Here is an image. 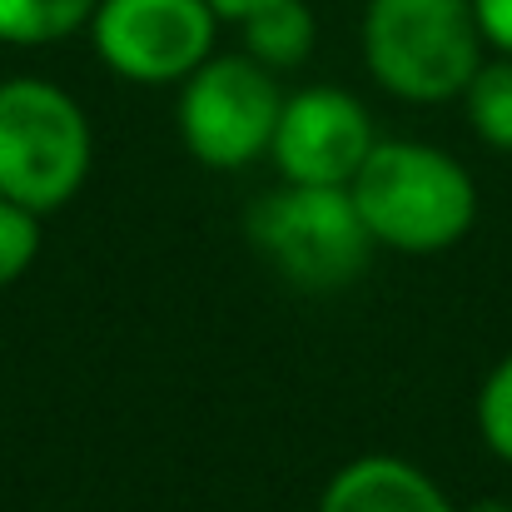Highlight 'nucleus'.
<instances>
[{
	"instance_id": "nucleus-1",
	"label": "nucleus",
	"mask_w": 512,
	"mask_h": 512,
	"mask_svg": "<svg viewBox=\"0 0 512 512\" xmlns=\"http://www.w3.org/2000/svg\"><path fill=\"white\" fill-rule=\"evenodd\" d=\"M373 244L438 254L473 229L478 189L453 155L418 140H378L348 184Z\"/></svg>"
},
{
	"instance_id": "nucleus-2",
	"label": "nucleus",
	"mask_w": 512,
	"mask_h": 512,
	"mask_svg": "<svg viewBox=\"0 0 512 512\" xmlns=\"http://www.w3.org/2000/svg\"><path fill=\"white\" fill-rule=\"evenodd\" d=\"M363 60L373 80L398 100H453L483 70L478 10L473 0H368Z\"/></svg>"
},
{
	"instance_id": "nucleus-3",
	"label": "nucleus",
	"mask_w": 512,
	"mask_h": 512,
	"mask_svg": "<svg viewBox=\"0 0 512 512\" xmlns=\"http://www.w3.org/2000/svg\"><path fill=\"white\" fill-rule=\"evenodd\" d=\"M90 174V120L50 80L0 85V194L50 214L80 194Z\"/></svg>"
},
{
	"instance_id": "nucleus-4",
	"label": "nucleus",
	"mask_w": 512,
	"mask_h": 512,
	"mask_svg": "<svg viewBox=\"0 0 512 512\" xmlns=\"http://www.w3.org/2000/svg\"><path fill=\"white\" fill-rule=\"evenodd\" d=\"M254 249L299 289H343L368 269L373 234L348 189L289 184L249 209Z\"/></svg>"
},
{
	"instance_id": "nucleus-5",
	"label": "nucleus",
	"mask_w": 512,
	"mask_h": 512,
	"mask_svg": "<svg viewBox=\"0 0 512 512\" xmlns=\"http://www.w3.org/2000/svg\"><path fill=\"white\" fill-rule=\"evenodd\" d=\"M284 115L274 70L249 55H209L179 95V140L209 170H244L269 155Z\"/></svg>"
},
{
	"instance_id": "nucleus-6",
	"label": "nucleus",
	"mask_w": 512,
	"mask_h": 512,
	"mask_svg": "<svg viewBox=\"0 0 512 512\" xmlns=\"http://www.w3.org/2000/svg\"><path fill=\"white\" fill-rule=\"evenodd\" d=\"M209 0H100L90 35L100 60L135 85L189 80L214 50Z\"/></svg>"
},
{
	"instance_id": "nucleus-7",
	"label": "nucleus",
	"mask_w": 512,
	"mask_h": 512,
	"mask_svg": "<svg viewBox=\"0 0 512 512\" xmlns=\"http://www.w3.org/2000/svg\"><path fill=\"white\" fill-rule=\"evenodd\" d=\"M373 120L363 105L339 85H314L284 100L279 130H274V165L289 184H319L348 189L363 160L373 155Z\"/></svg>"
},
{
	"instance_id": "nucleus-8",
	"label": "nucleus",
	"mask_w": 512,
	"mask_h": 512,
	"mask_svg": "<svg viewBox=\"0 0 512 512\" xmlns=\"http://www.w3.org/2000/svg\"><path fill=\"white\" fill-rule=\"evenodd\" d=\"M319 512H458V508L443 498V488L423 468H413L403 458H388V453H373V458L343 463L339 473L329 478Z\"/></svg>"
},
{
	"instance_id": "nucleus-9",
	"label": "nucleus",
	"mask_w": 512,
	"mask_h": 512,
	"mask_svg": "<svg viewBox=\"0 0 512 512\" xmlns=\"http://www.w3.org/2000/svg\"><path fill=\"white\" fill-rule=\"evenodd\" d=\"M239 25H244V55L259 60L264 70H299L314 50V10L304 0H269Z\"/></svg>"
},
{
	"instance_id": "nucleus-10",
	"label": "nucleus",
	"mask_w": 512,
	"mask_h": 512,
	"mask_svg": "<svg viewBox=\"0 0 512 512\" xmlns=\"http://www.w3.org/2000/svg\"><path fill=\"white\" fill-rule=\"evenodd\" d=\"M100 0H0L5 45H55L95 20Z\"/></svg>"
},
{
	"instance_id": "nucleus-11",
	"label": "nucleus",
	"mask_w": 512,
	"mask_h": 512,
	"mask_svg": "<svg viewBox=\"0 0 512 512\" xmlns=\"http://www.w3.org/2000/svg\"><path fill=\"white\" fill-rule=\"evenodd\" d=\"M463 100H468L473 130H478L493 150L512 155V55L483 65V70L473 75V85L463 90Z\"/></svg>"
},
{
	"instance_id": "nucleus-12",
	"label": "nucleus",
	"mask_w": 512,
	"mask_h": 512,
	"mask_svg": "<svg viewBox=\"0 0 512 512\" xmlns=\"http://www.w3.org/2000/svg\"><path fill=\"white\" fill-rule=\"evenodd\" d=\"M40 254V214L0 194V289L15 284Z\"/></svg>"
},
{
	"instance_id": "nucleus-13",
	"label": "nucleus",
	"mask_w": 512,
	"mask_h": 512,
	"mask_svg": "<svg viewBox=\"0 0 512 512\" xmlns=\"http://www.w3.org/2000/svg\"><path fill=\"white\" fill-rule=\"evenodd\" d=\"M478 428H483V443L512 463V353L488 373L478 393Z\"/></svg>"
},
{
	"instance_id": "nucleus-14",
	"label": "nucleus",
	"mask_w": 512,
	"mask_h": 512,
	"mask_svg": "<svg viewBox=\"0 0 512 512\" xmlns=\"http://www.w3.org/2000/svg\"><path fill=\"white\" fill-rule=\"evenodd\" d=\"M483 40H493L503 55H512V0H473Z\"/></svg>"
},
{
	"instance_id": "nucleus-15",
	"label": "nucleus",
	"mask_w": 512,
	"mask_h": 512,
	"mask_svg": "<svg viewBox=\"0 0 512 512\" xmlns=\"http://www.w3.org/2000/svg\"><path fill=\"white\" fill-rule=\"evenodd\" d=\"M269 0H209V10L219 15V20H244V15H254V10H264Z\"/></svg>"
},
{
	"instance_id": "nucleus-16",
	"label": "nucleus",
	"mask_w": 512,
	"mask_h": 512,
	"mask_svg": "<svg viewBox=\"0 0 512 512\" xmlns=\"http://www.w3.org/2000/svg\"><path fill=\"white\" fill-rule=\"evenodd\" d=\"M473 512H512V508H508V503H478Z\"/></svg>"
}]
</instances>
